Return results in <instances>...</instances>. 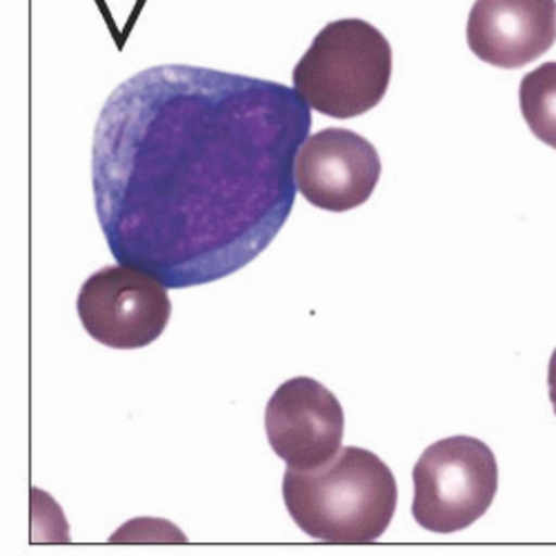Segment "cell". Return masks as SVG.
I'll return each mask as SVG.
<instances>
[{"mask_svg":"<svg viewBox=\"0 0 556 556\" xmlns=\"http://www.w3.org/2000/svg\"><path fill=\"white\" fill-rule=\"evenodd\" d=\"M312 108L281 83L192 65L138 72L108 99L91 185L118 265L167 290L248 267L296 201Z\"/></svg>","mask_w":556,"mask_h":556,"instance_id":"6da1fadb","label":"cell"},{"mask_svg":"<svg viewBox=\"0 0 556 556\" xmlns=\"http://www.w3.org/2000/svg\"><path fill=\"white\" fill-rule=\"evenodd\" d=\"M85 332L101 345L136 350L154 343L167 328V288L131 265L103 267L83 283L76 299Z\"/></svg>","mask_w":556,"mask_h":556,"instance_id":"5b68a950","label":"cell"},{"mask_svg":"<svg viewBox=\"0 0 556 556\" xmlns=\"http://www.w3.org/2000/svg\"><path fill=\"white\" fill-rule=\"evenodd\" d=\"M381 178L375 146L356 131L328 127L309 136L296 159V185L307 203L350 212L372 197Z\"/></svg>","mask_w":556,"mask_h":556,"instance_id":"52a82bcc","label":"cell"},{"mask_svg":"<svg viewBox=\"0 0 556 556\" xmlns=\"http://www.w3.org/2000/svg\"><path fill=\"white\" fill-rule=\"evenodd\" d=\"M343 430L339 399L309 377L286 381L265 409L267 441L292 470H314L332 460L341 450Z\"/></svg>","mask_w":556,"mask_h":556,"instance_id":"8992f818","label":"cell"},{"mask_svg":"<svg viewBox=\"0 0 556 556\" xmlns=\"http://www.w3.org/2000/svg\"><path fill=\"white\" fill-rule=\"evenodd\" d=\"M412 479L414 521L434 534H454L485 517L498 490V466L483 441L452 437L421 454Z\"/></svg>","mask_w":556,"mask_h":556,"instance_id":"277c9868","label":"cell"},{"mask_svg":"<svg viewBox=\"0 0 556 556\" xmlns=\"http://www.w3.org/2000/svg\"><path fill=\"white\" fill-rule=\"evenodd\" d=\"M556 42V0H477L468 16V45L477 59L519 70Z\"/></svg>","mask_w":556,"mask_h":556,"instance_id":"ba28073f","label":"cell"},{"mask_svg":"<svg viewBox=\"0 0 556 556\" xmlns=\"http://www.w3.org/2000/svg\"><path fill=\"white\" fill-rule=\"evenodd\" d=\"M283 498L292 521L312 539L334 545L379 541L396 513V479L369 450L343 447L314 470L288 468Z\"/></svg>","mask_w":556,"mask_h":556,"instance_id":"7a4b0ae2","label":"cell"},{"mask_svg":"<svg viewBox=\"0 0 556 556\" xmlns=\"http://www.w3.org/2000/svg\"><path fill=\"white\" fill-rule=\"evenodd\" d=\"M547 390H549V401H552L554 414H556V350L552 352L549 367H547Z\"/></svg>","mask_w":556,"mask_h":556,"instance_id":"30bf717a","label":"cell"},{"mask_svg":"<svg viewBox=\"0 0 556 556\" xmlns=\"http://www.w3.org/2000/svg\"><path fill=\"white\" fill-rule=\"evenodd\" d=\"M519 103L532 134L556 150V63H543L523 76Z\"/></svg>","mask_w":556,"mask_h":556,"instance_id":"9c48e42d","label":"cell"},{"mask_svg":"<svg viewBox=\"0 0 556 556\" xmlns=\"http://www.w3.org/2000/svg\"><path fill=\"white\" fill-rule=\"evenodd\" d=\"M390 80L392 45L361 18L323 27L292 74L294 89L307 105L332 118H356L375 110Z\"/></svg>","mask_w":556,"mask_h":556,"instance_id":"3957f363","label":"cell"}]
</instances>
